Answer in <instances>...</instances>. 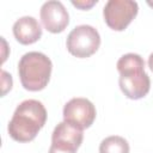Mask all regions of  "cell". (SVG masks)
Masks as SVG:
<instances>
[{"mask_svg": "<svg viewBox=\"0 0 153 153\" xmlns=\"http://www.w3.org/2000/svg\"><path fill=\"white\" fill-rule=\"evenodd\" d=\"M45 121L47 110L44 105L36 99H26L16 108L7 130L14 141L30 142L44 127Z\"/></svg>", "mask_w": 153, "mask_h": 153, "instance_id": "1", "label": "cell"}, {"mask_svg": "<svg viewBox=\"0 0 153 153\" xmlns=\"http://www.w3.org/2000/svg\"><path fill=\"white\" fill-rule=\"evenodd\" d=\"M120 88L129 99H141L149 92L151 79L145 72V61L139 54L128 53L117 61Z\"/></svg>", "mask_w": 153, "mask_h": 153, "instance_id": "2", "label": "cell"}, {"mask_svg": "<svg viewBox=\"0 0 153 153\" xmlns=\"http://www.w3.org/2000/svg\"><path fill=\"white\" fill-rule=\"evenodd\" d=\"M53 69L51 60L43 53L29 51L18 62V74L22 86L27 91H41L50 80Z\"/></svg>", "mask_w": 153, "mask_h": 153, "instance_id": "3", "label": "cell"}, {"mask_svg": "<svg viewBox=\"0 0 153 153\" xmlns=\"http://www.w3.org/2000/svg\"><path fill=\"white\" fill-rule=\"evenodd\" d=\"M100 45V36L96 27L91 25H78L67 36L66 47L69 54L85 59L93 55Z\"/></svg>", "mask_w": 153, "mask_h": 153, "instance_id": "4", "label": "cell"}, {"mask_svg": "<svg viewBox=\"0 0 153 153\" xmlns=\"http://www.w3.org/2000/svg\"><path fill=\"white\" fill-rule=\"evenodd\" d=\"M139 6L133 0H109L103 8L106 25L115 31H123L137 16Z\"/></svg>", "mask_w": 153, "mask_h": 153, "instance_id": "5", "label": "cell"}, {"mask_svg": "<svg viewBox=\"0 0 153 153\" xmlns=\"http://www.w3.org/2000/svg\"><path fill=\"white\" fill-rule=\"evenodd\" d=\"M96 115V108L87 98H72L63 106V121L81 130L93 124Z\"/></svg>", "mask_w": 153, "mask_h": 153, "instance_id": "6", "label": "cell"}, {"mask_svg": "<svg viewBox=\"0 0 153 153\" xmlns=\"http://www.w3.org/2000/svg\"><path fill=\"white\" fill-rule=\"evenodd\" d=\"M39 17L43 26L51 33L62 32L69 23L68 11L63 4L57 0L45 1L41 7Z\"/></svg>", "mask_w": 153, "mask_h": 153, "instance_id": "7", "label": "cell"}, {"mask_svg": "<svg viewBox=\"0 0 153 153\" xmlns=\"http://www.w3.org/2000/svg\"><path fill=\"white\" fill-rule=\"evenodd\" d=\"M82 139L84 133L81 129L63 121L54 128L51 134V145L76 151L82 143Z\"/></svg>", "mask_w": 153, "mask_h": 153, "instance_id": "8", "label": "cell"}, {"mask_svg": "<svg viewBox=\"0 0 153 153\" xmlns=\"http://www.w3.org/2000/svg\"><path fill=\"white\" fill-rule=\"evenodd\" d=\"M14 38L24 45L37 42L42 36V27L36 18L24 16L17 19L12 27Z\"/></svg>", "mask_w": 153, "mask_h": 153, "instance_id": "9", "label": "cell"}, {"mask_svg": "<svg viewBox=\"0 0 153 153\" xmlns=\"http://www.w3.org/2000/svg\"><path fill=\"white\" fill-rule=\"evenodd\" d=\"M128 141L118 135H111L102 140L99 153H129Z\"/></svg>", "mask_w": 153, "mask_h": 153, "instance_id": "10", "label": "cell"}, {"mask_svg": "<svg viewBox=\"0 0 153 153\" xmlns=\"http://www.w3.org/2000/svg\"><path fill=\"white\" fill-rule=\"evenodd\" d=\"M1 75H2V86H4L2 96H5L6 92L12 88V76H11V74H7L5 71L1 72Z\"/></svg>", "mask_w": 153, "mask_h": 153, "instance_id": "11", "label": "cell"}, {"mask_svg": "<svg viewBox=\"0 0 153 153\" xmlns=\"http://www.w3.org/2000/svg\"><path fill=\"white\" fill-rule=\"evenodd\" d=\"M98 1L97 0H92V1H72V5L80 8V10H88L91 8L93 5H96Z\"/></svg>", "mask_w": 153, "mask_h": 153, "instance_id": "12", "label": "cell"}, {"mask_svg": "<svg viewBox=\"0 0 153 153\" xmlns=\"http://www.w3.org/2000/svg\"><path fill=\"white\" fill-rule=\"evenodd\" d=\"M48 153H76V151L69 149V148H65V147H59V146H55V145H51Z\"/></svg>", "mask_w": 153, "mask_h": 153, "instance_id": "13", "label": "cell"}, {"mask_svg": "<svg viewBox=\"0 0 153 153\" xmlns=\"http://www.w3.org/2000/svg\"><path fill=\"white\" fill-rule=\"evenodd\" d=\"M148 67H149V69L153 72V53L149 55V57H148Z\"/></svg>", "mask_w": 153, "mask_h": 153, "instance_id": "14", "label": "cell"}, {"mask_svg": "<svg viewBox=\"0 0 153 153\" xmlns=\"http://www.w3.org/2000/svg\"><path fill=\"white\" fill-rule=\"evenodd\" d=\"M147 4H148L151 7H153V2H152V1H147Z\"/></svg>", "mask_w": 153, "mask_h": 153, "instance_id": "15", "label": "cell"}]
</instances>
